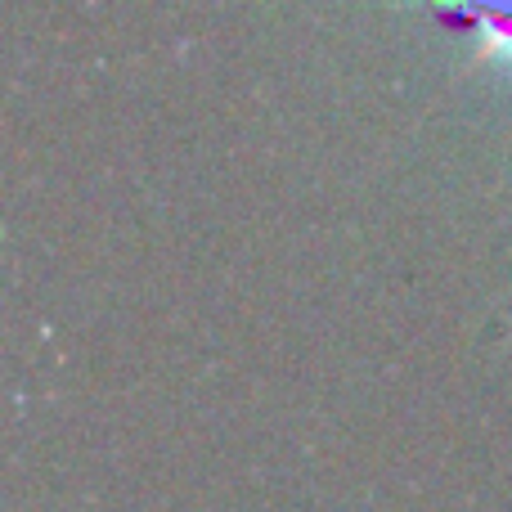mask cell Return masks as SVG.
Segmentation results:
<instances>
[{
    "label": "cell",
    "mask_w": 512,
    "mask_h": 512,
    "mask_svg": "<svg viewBox=\"0 0 512 512\" xmlns=\"http://www.w3.org/2000/svg\"><path fill=\"white\" fill-rule=\"evenodd\" d=\"M486 45H495L499 54H508V59H512V32H490Z\"/></svg>",
    "instance_id": "cell-1"
}]
</instances>
